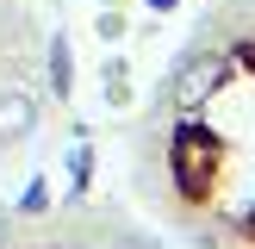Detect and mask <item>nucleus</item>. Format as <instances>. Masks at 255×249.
Wrapping results in <instances>:
<instances>
[{
	"label": "nucleus",
	"instance_id": "nucleus-5",
	"mask_svg": "<svg viewBox=\"0 0 255 249\" xmlns=\"http://www.w3.org/2000/svg\"><path fill=\"white\" fill-rule=\"evenodd\" d=\"M94 25H100V37H125V12H100Z\"/></svg>",
	"mask_w": 255,
	"mask_h": 249
},
{
	"label": "nucleus",
	"instance_id": "nucleus-4",
	"mask_svg": "<svg viewBox=\"0 0 255 249\" xmlns=\"http://www.w3.org/2000/svg\"><path fill=\"white\" fill-rule=\"evenodd\" d=\"M19 212H25V218L50 212V181H44V174H37V181H25V193H19Z\"/></svg>",
	"mask_w": 255,
	"mask_h": 249
},
{
	"label": "nucleus",
	"instance_id": "nucleus-8",
	"mask_svg": "<svg viewBox=\"0 0 255 249\" xmlns=\"http://www.w3.org/2000/svg\"><path fill=\"white\" fill-rule=\"evenodd\" d=\"M143 6H149V12H174L181 0H143Z\"/></svg>",
	"mask_w": 255,
	"mask_h": 249
},
{
	"label": "nucleus",
	"instance_id": "nucleus-3",
	"mask_svg": "<svg viewBox=\"0 0 255 249\" xmlns=\"http://www.w3.org/2000/svg\"><path fill=\"white\" fill-rule=\"evenodd\" d=\"M44 69H50V94L69 100V94H75V50H69V31H50V56H44Z\"/></svg>",
	"mask_w": 255,
	"mask_h": 249
},
{
	"label": "nucleus",
	"instance_id": "nucleus-7",
	"mask_svg": "<svg viewBox=\"0 0 255 249\" xmlns=\"http://www.w3.org/2000/svg\"><path fill=\"white\" fill-rule=\"evenodd\" d=\"M6 237H12V212L0 206V249H6Z\"/></svg>",
	"mask_w": 255,
	"mask_h": 249
},
{
	"label": "nucleus",
	"instance_id": "nucleus-1",
	"mask_svg": "<svg viewBox=\"0 0 255 249\" xmlns=\"http://www.w3.org/2000/svg\"><path fill=\"white\" fill-rule=\"evenodd\" d=\"M218 81H224V56L218 50H187V56L174 62V75H168V100L181 112H193V106H206V100L218 94Z\"/></svg>",
	"mask_w": 255,
	"mask_h": 249
},
{
	"label": "nucleus",
	"instance_id": "nucleus-2",
	"mask_svg": "<svg viewBox=\"0 0 255 249\" xmlns=\"http://www.w3.org/2000/svg\"><path fill=\"white\" fill-rule=\"evenodd\" d=\"M37 119H44V106L31 87H0V143H25L37 131Z\"/></svg>",
	"mask_w": 255,
	"mask_h": 249
},
{
	"label": "nucleus",
	"instance_id": "nucleus-6",
	"mask_svg": "<svg viewBox=\"0 0 255 249\" xmlns=\"http://www.w3.org/2000/svg\"><path fill=\"white\" fill-rule=\"evenodd\" d=\"M112 249H162V243H149V237H119Z\"/></svg>",
	"mask_w": 255,
	"mask_h": 249
}]
</instances>
